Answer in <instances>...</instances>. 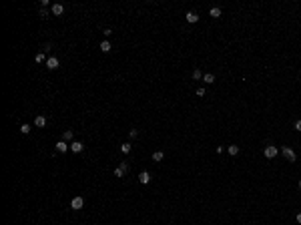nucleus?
Instances as JSON below:
<instances>
[{
	"label": "nucleus",
	"mask_w": 301,
	"mask_h": 225,
	"mask_svg": "<svg viewBox=\"0 0 301 225\" xmlns=\"http://www.w3.org/2000/svg\"><path fill=\"white\" fill-rule=\"evenodd\" d=\"M277 153H279V149L275 147V145H267V147L263 149V155H265L267 159H275V157H277Z\"/></svg>",
	"instance_id": "1"
},
{
	"label": "nucleus",
	"mask_w": 301,
	"mask_h": 225,
	"mask_svg": "<svg viewBox=\"0 0 301 225\" xmlns=\"http://www.w3.org/2000/svg\"><path fill=\"white\" fill-rule=\"evenodd\" d=\"M281 153H283V157H285L287 161H291V163H295V161H297V155H295V151H293L291 147H283Z\"/></svg>",
	"instance_id": "2"
},
{
	"label": "nucleus",
	"mask_w": 301,
	"mask_h": 225,
	"mask_svg": "<svg viewBox=\"0 0 301 225\" xmlns=\"http://www.w3.org/2000/svg\"><path fill=\"white\" fill-rule=\"evenodd\" d=\"M84 207V199H82L81 195H77V197H72V201H70V209H74V211H78V209H82Z\"/></svg>",
	"instance_id": "3"
},
{
	"label": "nucleus",
	"mask_w": 301,
	"mask_h": 225,
	"mask_svg": "<svg viewBox=\"0 0 301 225\" xmlns=\"http://www.w3.org/2000/svg\"><path fill=\"white\" fill-rule=\"evenodd\" d=\"M44 64H46V68H48V71H56V68L60 67V62H58V58H56V56H48Z\"/></svg>",
	"instance_id": "4"
},
{
	"label": "nucleus",
	"mask_w": 301,
	"mask_h": 225,
	"mask_svg": "<svg viewBox=\"0 0 301 225\" xmlns=\"http://www.w3.org/2000/svg\"><path fill=\"white\" fill-rule=\"evenodd\" d=\"M82 149H84V145H82L81 141H72L70 143V151L72 153H82Z\"/></svg>",
	"instance_id": "5"
},
{
	"label": "nucleus",
	"mask_w": 301,
	"mask_h": 225,
	"mask_svg": "<svg viewBox=\"0 0 301 225\" xmlns=\"http://www.w3.org/2000/svg\"><path fill=\"white\" fill-rule=\"evenodd\" d=\"M185 18H187V22H191V24L199 22V14H197V12H193V10H189V12H187Z\"/></svg>",
	"instance_id": "6"
},
{
	"label": "nucleus",
	"mask_w": 301,
	"mask_h": 225,
	"mask_svg": "<svg viewBox=\"0 0 301 225\" xmlns=\"http://www.w3.org/2000/svg\"><path fill=\"white\" fill-rule=\"evenodd\" d=\"M52 14H54V16H62V14H64V6H62L60 2L52 4Z\"/></svg>",
	"instance_id": "7"
},
{
	"label": "nucleus",
	"mask_w": 301,
	"mask_h": 225,
	"mask_svg": "<svg viewBox=\"0 0 301 225\" xmlns=\"http://www.w3.org/2000/svg\"><path fill=\"white\" fill-rule=\"evenodd\" d=\"M68 149H70V145H66V141H58L56 143V151L58 153H66Z\"/></svg>",
	"instance_id": "8"
},
{
	"label": "nucleus",
	"mask_w": 301,
	"mask_h": 225,
	"mask_svg": "<svg viewBox=\"0 0 301 225\" xmlns=\"http://www.w3.org/2000/svg\"><path fill=\"white\" fill-rule=\"evenodd\" d=\"M139 181L143 183V185H147V183L151 181V173H149V171H143V173L139 175Z\"/></svg>",
	"instance_id": "9"
},
{
	"label": "nucleus",
	"mask_w": 301,
	"mask_h": 225,
	"mask_svg": "<svg viewBox=\"0 0 301 225\" xmlns=\"http://www.w3.org/2000/svg\"><path fill=\"white\" fill-rule=\"evenodd\" d=\"M34 125H36V127H46V117H44V115H38L36 119H34Z\"/></svg>",
	"instance_id": "10"
},
{
	"label": "nucleus",
	"mask_w": 301,
	"mask_h": 225,
	"mask_svg": "<svg viewBox=\"0 0 301 225\" xmlns=\"http://www.w3.org/2000/svg\"><path fill=\"white\" fill-rule=\"evenodd\" d=\"M163 159H165V153H163V151H155L153 153V161L155 163H159V161H163Z\"/></svg>",
	"instance_id": "11"
},
{
	"label": "nucleus",
	"mask_w": 301,
	"mask_h": 225,
	"mask_svg": "<svg viewBox=\"0 0 301 225\" xmlns=\"http://www.w3.org/2000/svg\"><path fill=\"white\" fill-rule=\"evenodd\" d=\"M110 48L113 46H110L109 40H102V42H100V50H102V53H110Z\"/></svg>",
	"instance_id": "12"
},
{
	"label": "nucleus",
	"mask_w": 301,
	"mask_h": 225,
	"mask_svg": "<svg viewBox=\"0 0 301 225\" xmlns=\"http://www.w3.org/2000/svg\"><path fill=\"white\" fill-rule=\"evenodd\" d=\"M203 81H205V85H213V82H215V77H213L211 72H207V74H203Z\"/></svg>",
	"instance_id": "13"
},
{
	"label": "nucleus",
	"mask_w": 301,
	"mask_h": 225,
	"mask_svg": "<svg viewBox=\"0 0 301 225\" xmlns=\"http://www.w3.org/2000/svg\"><path fill=\"white\" fill-rule=\"evenodd\" d=\"M209 14L213 16V18H219V16H221V8H219V6H213V8H211V12H209Z\"/></svg>",
	"instance_id": "14"
},
{
	"label": "nucleus",
	"mask_w": 301,
	"mask_h": 225,
	"mask_svg": "<svg viewBox=\"0 0 301 225\" xmlns=\"http://www.w3.org/2000/svg\"><path fill=\"white\" fill-rule=\"evenodd\" d=\"M227 151H229V155H239V147H237V145H229V147H227Z\"/></svg>",
	"instance_id": "15"
},
{
	"label": "nucleus",
	"mask_w": 301,
	"mask_h": 225,
	"mask_svg": "<svg viewBox=\"0 0 301 225\" xmlns=\"http://www.w3.org/2000/svg\"><path fill=\"white\" fill-rule=\"evenodd\" d=\"M131 149H133V147H131V143H123V145H120V153L127 155V153H131Z\"/></svg>",
	"instance_id": "16"
},
{
	"label": "nucleus",
	"mask_w": 301,
	"mask_h": 225,
	"mask_svg": "<svg viewBox=\"0 0 301 225\" xmlns=\"http://www.w3.org/2000/svg\"><path fill=\"white\" fill-rule=\"evenodd\" d=\"M62 141H70V143H72V131H70V129L64 131V135H62Z\"/></svg>",
	"instance_id": "17"
},
{
	"label": "nucleus",
	"mask_w": 301,
	"mask_h": 225,
	"mask_svg": "<svg viewBox=\"0 0 301 225\" xmlns=\"http://www.w3.org/2000/svg\"><path fill=\"white\" fill-rule=\"evenodd\" d=\"M193 78H195V81H199V78H203V72L199 71V68H195V71H193V74H191Z\"/></svg>",
	"instance_id": "18"
},
{
	"label": "nucleus",
	"mask_w": 301,
	"mask_h": 225,
	"mask_svg": "<svg viewBox=\"0 0 301 225\" xmlns=\"http://www.w3.org/2000/svg\"><path fill=\"white\" fill-rule=\"evenodd\" d=\"M20 133H22V135H28V133H30V127H28L26 123H24V125H20Z\"/></svg>",
	"instance_id": "19"
},
{
	"label": "nucleus",
	"mask_w": 301,
	"mask_h": 225,
	"mask_svg": "<svg viewBox=\"0 0 301 225\" xmlns=\"http://www.w3.org/2000/svg\"><path fill=\"white\" fill-rule=\"evenodd\" d=\"M34 60H36V62H46V60H44V53H38L36 56H34Z\"/></svg>",
	"instance_id": "20"
},
{
	"label": "nucleus",
	"mask_w": 301,
	"mask_h": 225,
	"mask_svg": "<svg viewBox=\"0 0 301 225\" xmlns=\"http://www.w3.org/2000/svg\"><path fill=\"white\" fill-rule=\"evenodd\" d=\"M123 175H124V171H123L120 167H116V169H115V177H123Z\"/></svg>",
	"instance_id": "21"
},
{
	"label": "nucleus",
	"mask_w": 301,
	"mask_h": 225,
	"mask_svg": "<svg viewBox=\"0 0 301 225\" xmlns=\"http://www.w3.org/2000/svg\"><path fill=\"white\" fill-rule=\"evenodd\" d=\"M293 127H295V131H299V133H301V119H297V121H295V125H293Z\"/></svg>",
	"instance_id": "22"
},
{
	"label": "nucleus",
	"mask_w": 301,
	"mask_h": 225,
	"mask_svg": "<svg viewBox=\"0 0 301 225\" xmlns=\"http://www.w3.org/2000/svg\"><path fill=\"white\" fill-rule=\"evenodd\" d=\"M119 167H120V169H123V171H124V173H127V171H129V165H127V163H124V161H123V163H120V165H119Z\"/></svg>",
	"instance_id": "23"
},
{
	"label": "nucleus",
	"mask_w": 301,
	"mask_h": 225,
	"mask_svg": "<svg viewBox=\"0 0 301 225\" xmlns=\"http://www.w3.org/2000/svg\"><path fill=\"white\" fill-rule=\"evenodd\" d=\"M102 34H105V36H106V38H109V36H110V34H113V30H110V28H105V30H102Z\"/></svg>",
	"instance_id": "24"
},
{
	"label": "nucleus",
	"mask_w": 301,
	"mask_h": 225,
	"mask_svg": "<svg viewBox=\"0 0 301 225\" xmlns=\"http://www.w3.org/2000/svg\"><path fill=\"white\" fill-rule=\"evenodd\" d=\"M48 50H50V42H46V44L42 46V53H48Z\"/></svg>",
	"instance_id": "25"
},
{
	"label": "nucleus",
	"mask_w": 301,
	"mask_h": 225,
	"mask_svg": "<svg viewBox=\"0 0 301 225\" xmlns=\"http://www.w3.org/2000/svg\"><path fill=\"white\" fill-rule=\"evenodd\" d=\"M129 135H131V137H133V139H134V137L139 135V131H137V129H131V133H129Z\"/></svg>",
	"instance_id": "26"
},
{
	"label": "nucleus",
	"mask_w": 301,
	"mask_h": 225,
	"mask_svg": "<svg viewBox=\"0 0 301 225\" xmlns=\"http://www.w3.org/2000/svg\"><path fill=\"white\" fill-rule=\"evenodd\" d=\"M50 4V2H48V0H40V6H42V8H46V6Z\"/></svg>",
	"instance_id": "27"
},
{
	"label": "nucleus",
	"mask_w": 301,
	"mask_h": 225,
	"mask_svg": "<svg viewBox=\"0 0 301 225\" xmlns=\"http://www.w3.org/2000/svg\"><path fill=\"white\" fill-rule=\"evenodd\" d=\"M197 95H199V96H205V89H197Z\"/></svg>",
	"instance_id": "28"
},
{
	"label": "nucleus",
	"mask_w": 301,
	"mask_h": 225,
	"mask_svg": "<svg viewBox=\"0 0 301 225\" xmlns=\"http://www.w3.org/2000/svg\"><path fill=\"white\" fill-rule=\"evenodd\" d=\"M295 219H297V223H301V213H297V217H295Z\"/></svg>",
	"instance_id": "29"
},
{
	"label": "nucleus",
	"mask_w": 301,
	"mask_h": 225,
	"mask_svg": "<svg viewBox=\"0 0 301 225\" xmlns=\"http://www.w3.org/2000/svg\"><path fill=\"white\" fill-rule=\"evenodd\" d=\"M299 189H301V179H299Z\"/></svg>",
	"instance_id": "30"
}]
</instances>
